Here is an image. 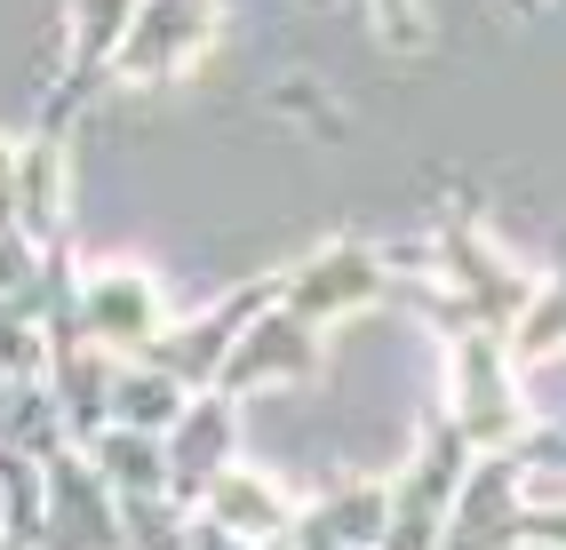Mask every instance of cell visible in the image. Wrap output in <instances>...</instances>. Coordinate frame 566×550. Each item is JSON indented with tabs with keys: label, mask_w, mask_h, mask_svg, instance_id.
Listing matches in <instances>:
<instances>
[{
	"label": "cell",
	"mask_w": 566,
	"mask_h": 550,
	"mask_svg": "<svg viewBox=\"0 0 566 550\" xmlns=\"http://www.w3.org/2000/svg\"><path fill=\"white\" fill-rule=\"evenodd\" d=\"M208 32H216V0H144L120 56H112V72H120V81H176V72L208 49Z\"/></svg>",
	"instance_id": "obj_1"
},
{
	"label": "cell",
	"mask_w": 566,
	"mask_h": 550,
	"mask_svg": "<svg viewBox=\"0 0 566 550\" xmlns=\"http://www.w3.org/2000/svg\"><path fill=\"white\" fill-rule=\"evenodd\" d=\"M136 9H144V0H72V72H64V96H56L49 128L81 104V88H96V72H112V56H120Z\"/></svg>",
	"instance_id": "obj_2"
},
{
	"label": "cell",
	"mask_w": 566,
	"mask_h": 550,
	"mask_svg": "<svg viewBox=\"0 0 566 550\" xmlns=\"http://www.w3.org/2000/svg\"><path fill=\"white\" fill-rule=\"evenodd\" d=\"M375 17L399 49H431V24H423V0H375Z\"/></svg>",
	"instance_id": "obj_3"
},
{
	"label": "cell",
	"mask_w": 566,
	"mask_h": 550,
	"mask_svg": "<svg viewBox=\"0 0 566 550\" xmlns=\"http://www.w3.org/2000/svg\"><path fill=\"white\" fill-rule=\"evenodd\" d=\"M495 9H535V0H495Z\"/></svg>",
	"instance_id": "obj_4"
}]
</instances>
